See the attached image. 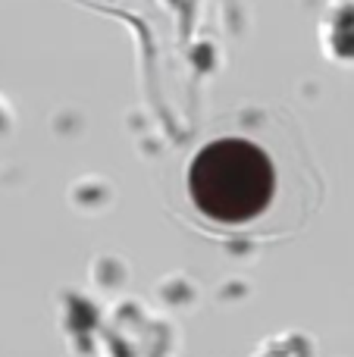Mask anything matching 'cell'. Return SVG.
<instances>
[{
  "label": "cell",
  "instance_id": "1",
  "mask_svg": "<svg viewBox=\"0 0 354 357\" xmlns=\"http://www.w3.org/2000/svg\"><path fill=\"white\" fill-rule=\"evenodd\" d=\"M188 191L201 213L217 222H245L273 197V167L257 144L220 138L198 151L188 169Z\"/></svg>",
  "mask_w": 354,
  "mask_h": 357
}]
</instances>
